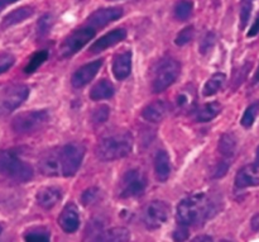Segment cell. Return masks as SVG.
I'll use <instances>...</instances> for the list:
<instances>
[{
	"label": "cell",
	"mask_w": 259,
	"mask_h": 242,
	"mask_svg": "<svg viewBox=\"0 0 259 242\" xmlns=\"http://www.w3.org/2000/svg\"><path fill=\"white\" fill-rule=\"evenodd\" d=\"M212 204L205 193H196L185 198L177 205V221L180 225L192 226L202 223L211 217Z\"/></svg>",
	"instance_id": "6da1fadb"
},
{
	"label": "cell",
	"mask_w": 259,
	"mask_h": 242,
	"mask_svg": "<svg viewBox=\"0 0 259 242\" xmlns=\"http://www.w3.org/2000/svg\"><path fill=\"white\" fill-rule=\"evenodd\" d=\"M133 136L129 132H115L100 139L96 146V156L101 161L124 159L133 150Z\"/></svg>",
	"instance_id": "7a4b0ae2"
},
{
	"label": "cell",
	"mask_w": 259,
	"mask_h": 242,
	"mask_svg": "<svg viewBox=\"0 0 259 242\" xmlns=\"http://www.w3.org/2000/svg\"><path fill=\"white\" fill-rule=\"evenodd\" d=\"M33 174L32 166L23 161L14 151H0V177L15 183H27L32 179Z\"/></svg>",
	"instance_id": "3957f363"
},
{
	"label": "cell",
	"mask_w": 259,
	"mask_h": 242,
	"mask_svg": "<svg viewBox=\"0 0 259 242\" xmlns=\"http://www.w3.org/2000/svg\"><path fill=\"white\" fill-rule=\"evenodd\" d=\"M181 66L179 61L174 58H164L157 66L154 71L153 81H152V90L153 93H162L172 85L179 78Z\"/></svg>",
	"instance_id": "277c9868"
},
{
	"label": "cell",
	"mask_w": 259,
	"mask_h": 242,
	"mask_svg": "<svg viewBox=\"0 0 259 242\" xmlns=\"http://www.w3.org/2000/svg\"><path fill=\"white\" fill-rule=\"evenodd\" d=\"M48 119L50 116L47 111L24 112L13 119L12 129L18 134L34 133L47 124Z\"/></svg>",
	"instance_id": "5b68a950"
},
{
	"label": "cell",
	"mask_w": 259,
	"mask_h": 242,
	"mask_svg": "<svg viewBox=\"0 0 259 242\" xmlns=\"http://www.w3.org/2000/svg\"><path fill=\"white\" fill-rule=\"evenodd\" d=\"M85 155V147L77 142H71L60 149L62 177H73L80 169V165Z\"/></svg>",
	"instance_id": "8992f818"
},
{
	"label": "cell",
	"mask_w": 259,
	"mask_h": 242,
	"mask_svg": "<svg viewBox=\"0 0 259 242\" xmlns=\"http://www.w3.org/2000/svg\"><path fill=\"white\" fill-rule=\"evenodd\" d=\"M96 30L93 27H86L80 28V29H76L75 32L71 33L63 43L61 45L60 48V56L62 58H67L73 56L75 53H77L81 48L85 47L89 42L94 38Z\"/></svg>",
	"instance_id": "52a82bcc"
},
{
	"label": "cell",
	"mask_w": 259,
	"mask_h": 242,
	"mask_svg": "<svg viewBox=\"0 0 259 242\" xmlns=\"http://www.w3.org/2000/svg\"><path fill=\"white\" fill-rule=\"evenodd\" d=\"M147 187V179L143 172L138 169H132L123 175L119 185V197L126 198L139 197L143 194Z\"/></svg>",
	"instance_id": "ba28073f"
},
{
	"label": "cell",
	"mask_w": 259,
	"mask_h": 242,
	"mask_svg": "<svg viewBox=\"0 0 259 242\" xmlns=\"http://www.w3.org/2000/svg\"><path fill=\"white\" fill-rule=\"evenodd\" d=\"M169 217V207L162 200H153L147 204L143 212V222L149 230L161 227Z\"/></svg>",
	"instance_id": "9c48e42d"
},
{
	"label": "cell",
	"mask_w": 259,
	"mask_h": 242,
	"mask_svg": "<svg viewBox=\"0 0 259 242\" xmlns=\"http://www.w3.org/2000/svg\"><path fill=\"white\" fill-rule=\"evenodd\" d=\"M29 95V88L25 85H13L3 93L0 98V111L2 113H10L15 111L18 107L25 101V99Z\"/></svg>",
	"instance_id": "30bf717a"
},
{
	"label": "cell",
	"mask_w": 259,
	"mask_h": 242,
	"mask_svg": "<svg viewBox=\"0 0 259 242\" xmlns=\"http://www.w3.org/2000/svg\"><path fill=\"white\" fill-rule=\"evenodd\" d=\"M104 60H96L93 61L90 63H86V65L81 66L77 71L72 75L71 79V84H72L73 88L80 89L83 88L85 85H88L91 80L96 76V74L99 73V70L103 66Z\"/></svg>",
	"instance_id": "8fae6325"
},
{
	"label": "cell",
	"mask_w": 259,
	"mask_h": 242,
	"mask_svg": "<svg viewBox=\"0 0 259 242\" xmlns=\"http://www.w3.org/2000/svg\"><path fill=\"white\" fill-rule=\"evenodd\" d=\"M123 15V9L119 7H111V8H103L89 17L88 25L93 28H103L108 25L109 23L114 22V20L119 19Z\"/></svg>",
	"instance_id": "7c38bea8"
},
{
	"label": "cell",
	"mask_w": 259,
	"mask_h": 242,
	"mask_svg": "<svg viewBox=\"0 0 259 242\" xmlns=\"http://www.w3.org/2000/svg\"><path fill=\"white\" fill-rule=\"evenodd\" d=\"M39 171L46 177H60L62 175V167H61V159H60V150L55 151H48L47 154L40 157L39 162Z\"/></svg>",
	"instance_id": "4fadbf2b"
},
{
	"label": "cell",
	"mask_w": 259,
	"mask_h": 242,
	"mask_svg": "<svg viewBox=\"0 0 259 242\" xmlns=\"http://www.w3.org/2000/svg\"><path fill=\"white\" fill-rule=\"evenodd\" d=\"M58 225L66 233H73L78 230L80 226V216L77 207L73 203H68L61 212L58 217Z\"/></svg>",
	"instance_id": "5bb4252c"
},
{
	"label": "cell",
	"mask_w": 259,
	"mask_h": 242,
	"mask_svg": "<svg viewBox=\"0 0 259 242\" xmlns=\"http://www.w3.org/2000/svg\"><path fill=\"white\" fill-rule=\"evenodd\" d=\"M125 37L126 30L124 29V28H116V29L110 30V32H108L106 34H104L103 37L99 38L98 41H95V42L91 45L90 51L93 53L101 52V51L106 50V48L109 47H113L116 43L121 42Z\"/></svg>",
	"instance_id": "9a60e30c"
},
{
	"label": "cell",
	"mask_w": 259,
	"mask_h": 242,
	"mask_svg": "<svg viewBox=\"0 0 259 242\" xmlns=\"http://www.w3.org/2000/svg\"><path fill=\"white\" fill-rule=\"evenodd\" d=\"M132 71V52L123 51L115 55L113 61V74L116 80H124L131 75Z\"/></svg>",
	"instance_id": "2e32d148"
},
{
	"label": "cell",
	"mask_w": 259,
	"mask_h": 242,
	"mask_svg": "<svg viewBox=\"0 0 259 242\" xmlns=\"http://www.w3.org/2000/svg\"><path fill=\"white\" fill-rule=\"evenodd\" d=\"M37 203L45 210L55 207L62 198V190L57 187H45L38 190Z\"/></svg>",
	"instance_id": "e0dca14e"
},
{
	"label": "cell",
	"mask_w": 259,
	"mask_h": 242,
	"mask_svg": "<svg viewBox=\"0 0 259 242\" xmlns=\"http://www.w3.org/2000/svg\"><path fill=\"white\" fill-rule=\"evenodd\" d=\"M131 232L125 227H113L94 236L93 242H129Z\"/></svg>",
	"instance_id": "ac0fdd59"
},
{
	"label": "cell",
	"mask_w": 259,
	"mask_h": 242,
	"mask_svg": "<svg viewBox=\"0 0 259 242\" xmlns=\"http://www.w3.org/2000/svg\"><path fill=\"white\" fill-rule=\"evenodd\" d=\"M235 187L238 189H245L249 187H259V177L257 169L253 165H247L237 172L235 177Z\"/></svg>",
	"instance_id": "d6986e66"
},
{
	"label": "cell",
	"mask_w": 259,
	"mask_h": 242,
	"mask_svg": "<svg viewBox=\"0 0 259 242\" xmlns=\"http://www.w3.org/2000/svg\"><path fill=\"white\" fill-rule=\"evenodd\" d=\"M154 174L158 182H166L171 175V160L164 150H159L154 156Z\"/></svg>",
	"instance_id": "ffe728a7"
},
{
	"label": "cell",
	"mask_w": 259,
	"mask_h": 242,
	"mask_svg": "<svg viewBox=\"0 0 259 242\" xmlns=\"http://www.w3.org/2000/svg\"><path fill=\"white\" fill-rule=\"evenodd\" d=\"M167 114V104L163 100H156L153 103H149L148 106L144 107L142 111V117L146 121L152 122V123H158L163 121Z\"/></svg>",
	"instance_id": "44dd1931"
},
{
	"label": "cell",
	"mask_w": 259,
	"mask_h": 242,
	"mask_svg": "<svg viewBox=\"0 0 259 242\" xmlns=\"http://www.w3.org/2000/svg\"><path fill=\"white\" fill-rule=\"evenodd\" d=\"M33 12H34V10H33L32 7H20L18 8V9L12 10V12L8 13L4 17L2 25L4 28H8L12 27V25L14 24H18V23L23 22V20H25L27 18L32 17Z\"/></svg>",
	"instance_id": "7402d4cb"
},
{
	"label": "cell",
	"mask_w": 259,
	"mask_h": 242,
	"mask_svg": "<svg viewBox=\"0 0 259 242\" xmlns=\"http://www.w3.org/2000/svg\"><path fill=\"white\" fill-rule=\"evenodd\" d=\"M115 94V88L113 84L108 80H100L91 88L90 98L93 100H104V99H110Z\"/></svg>",
	"instance_id": "603a6c76"
},
{
	"label": "cell",
	"mask_w": 259,
	"mask_h": 242,
	"mask_svg": "<svg viewBox=\"0 0 259 242\" xmlns=\"http://www.w3.org/2000/svg\"><path fill=\"white\" fill-rule=\"evenodd\" d=\"M238 141L233 133H224L219 140V151L227 160L232 159L237 152Z\"/></svg>",
	"instance_id": "cb8c5ba5"
},
{
	"label": "cell",
	"mask_w": 259,
	"mask_h": 242,
	"mask_svg": "<svg viewBox=\"0 0 259 242\" xmlns=\"http://www.w3.org/2000/svg\"><path fill=\"white\" fill-rule=\"evenodd\" d=\"M220 112H222V106L218 101H211V103H207L205 106H202L196 112V119L197 122L206 123V122H210L214 118H217L220 114Z\"/></svg>",
	"instance_id": "d4e9b609"
},
{
	"label": "cell",
	"mask_w": 259,
	"mask_h": 242,
	"mask_svg": "<svg viewBox=\"0 0 259 242\" xmlns=\"http://www.w3.org/2000/svg\"><path fill=\"white\" fill-rule=\"evenodd\" d=\"M176 106L180 111L189 112L196 106V93L194 89H184L176 98Z\"/></svg>",
	"instance_id": "484cf974"
},
{
	"label": "cell",
	"mask_w": 259,
	"mask_h": 242,
	"mask_svg": "<svg viewBox=\"0 0 259 242\" xmlns=\"http://www.w3.org/2000/svg\"><path fill=\"white\" fill-rule=\"evenodd\" d=\"M225 80H227V76H225V74H223V73L214 74V75H212L211 78L206 81V84H205L204 89H202V94H204L205 96L215 95V94H217L218 91L223 88Z\"/></svg>",
	"instance_id": "4316f807"
},
{
	"label": "cell",
	"mask_w": 259,
	"mask_h": 242,
	"mask_svg": "<svg viewBox=\"0 0 259 242\" xmlns=\"http://www.w3.org/2000/svg\"><path fill=\"white\" fill-rule=\"evenodd\" d=\"M48 58V51L47 50H42V51H38L35 52L32 57L29 58L28 61L27 66L24 67V73L25 74H33L34 71H37V68L39 66H42L43 63L47 61Z\"/></svg>",
	"instance_id": "83f0119b"
},
{
	"label": "cell",
	"mask_w": 259,
	"mask_h": 242,
	"mask_svg": "<svg viewBox=\"0 0 259 242\" xmlns=\"http://www.w3.org/2000/svg\"><path fill=\"white\" fill-rule=\"evenodd\" d=\"M258 114H259V100L255 101V103L250 104V106L245 109L244 114H243L242 121H240L242 126L245 127V128H249V127H252Z\"/></svg>",
	"instance_id": "f1b7e54d"
},
{
	"label": "cell",
	"mask_w": 259,
	"mask_h": 242,
	"mask_svg": "<svg viewBox=\"0 0 259 242\" xmlns=\"http://www.w3.org/2000/svg\"><path fill=\"white\" fill-rule=\"evenodd\" d=\"M192 3L189 0H180L175 7V17L180 20H186L192 13Z\"/></svg>",
	"instance_id": "f546056e"
},
{
	"label": "cell",
	"mask_w": 259,
	"mask_h": 242,
	"mask_svg": "<svg viewBox=\"0 0 259 242\" xmlns=\"http://www.w3.org/2000/svg\"><path fill=\"white\" fill-rule=\"evenodd\" d=\"M25 242H50V233L43 228H34L25 233Z\"/></svg>",
	"instance_id": "4dcf8cb0"
},
{
	"label": "cell",
	"mask_w": 259,
	"mask_h": 242,
	"mask_svg": "<svg viewBox=\"0 0 259 242\" xmlns=\"http://www.w3.org/2000/svg\"><path fill=\"white\" fill-rule=\"evenodd\" d=\"M254 0H242L240 3V28H244L249 20Z\"/></svg>",
	"instance_id": "1f68e13d"
},
{
	"label": "cell",
	"mask_w": 259,
	"mask_h": 242,
	"mask_svg": "<svg viewBox=\"0 0 259 242\" xmlns=\"http://www.w3.org/2000/svg\"><path fill=\"white\" fill-rule=\"evenodd\" d=\"M109 114H110V108L108 106H100L94 109L91 118H93L94 123L101 124L108 121Z\"/></svg>",
	"instance_id": "d6a6232c"
},
{
	"label": "cell",
	"mask_w": 259,
	"mask_h": 242,
	"mask_svg": "<svg viewBox=\"0 0 259 242\" xmlns=\"http://www.w3.org/2000/svg\"><path fill=\"white\" fill-rule=\"evenodd\" d=\"M194 34H195L194 27H192V25H189V27L184 28V29L177 34L175 42H176L177 46H185L189 42H191L192 38H194Z\"/></svg>",
	"instance_id": "836d02e7"
},
{
	"label": "cell",
	"mask_w": 259,
	"mask_h": 242,
	"mask_svg": "<svg viewBox=\"0 0 259 242\" xmlns=\"http://www.w3.org/2000/svg\"><path fill=\"white\" fill-rule=\"evenodd\" d=\"M51 25H52V17L50 14H45L42 18L39 19L37 24V30H38V36L39 37H43V36L47 34L51 29Z\"/></svg>",
	"instance_id": "e575fe53"
},
{
	"label": "cell",
	"mask_w": 259,
	"mask_h": 242,
	"mask_svg": "<svg viewBox=\"0 0 259 242\" xmlns=\"http://www.w3.org/2000/svg\"><path fill=\"white\" fill-rule=\"evenodd\" d=\"M15 62V57L10 53H0V75L7 73Z\"/></svg>",
	"instance_id": "d590c367"
},
{
	"label": "cell",
	"mask_w": 259,
	"mask_h": 242,
	"mask_svg": "<svg viewBox=\"0 0 259 242\" xmlns=\"http://www.w3.org/2000/svg\"><path fill=\"white\" fill-rule=\"evenodd\" d=\"M98 194H99L98 188H89V189H86L85 192L82 193V195H81L82 204L88 205L90 204V203H93L94 200L96 199V197H98Z\"/></svg>",
	"instance_id": "8d00e7d4"
},
{
	"label": "cell",
	"mask_w": 259,
	"mask_h": 242,
	"mask_svg": "<svg viewBox=\"0 0 259 242\" xmlns=\"http://www.w3.org/2000/svg\"><path fill=\"white\" fill-rule=\"evenodd\" d=\"M214 43H215V34L214 33H207V34L205 36L204 40L201 41V45H200V52L206 53L207 51L211 50Z\"/></svg>",
	"instance_id": "74e56055"
},
{
	"label": "cell",
	"mask_w": 259,
	"mask_h": 242,
	"mask_svg": "<svg viewBox=\"0 0 259 242\" xmlns=\"http://www.w3.org/2000/svg\"><path fill=\"white\" fill-rule=\"evenodd\" d=\"M187 238H189V230H187V226L180 225L174 232L175 242H185Z\"/></svg>",
	"instance_id": "f35d334b"
},
{
	"label": "cell",
	"mask_w": 259,
	"mask_h": 242,
	"mask_svg": "<svg viewBox=\"0 0 259 242\" xmlns=\"http://www.w3.org/2000/svg\"><path fill=\"white\" fill-rule=\"evenodd\" d=\"M228 170H229V162H228V160L227 161L219 162V164L217 165V167H215V171L214 174H212V177H214L215 179H220V178L227 175Z\"/></svg>",
	"instance_id": "ab89813d"
},
{
	"label": "cell",
	"mask_w": 259,
	"mask_h": 242,
	"mask_svg": "<svg viewBox=\"0 0 259 242\" xmlns=\"http://www.w3.org/2000/svg\"><path fill=\"white\" fill-rule=\"evenodd\" d=\"M258 33H259V13L257 18H255L254 23H253L252 28H250V30L248 32V37H254V36H257Z\"/></svg>",
	"instance_id": "60d3db41"
},
{
	"label": "cell",
	"mask_w": 259,
	"mask_h": 242,
	"mask_svg": "<svg viewBox=\"0 0 259 242\" xmlns=\"http://www.w3.org/2000/svg\"><path fill=\"white\" fill-rule=\"evenodd\" d=\"M191 242H214V241H212V238L210 237V236L201 235V236H197V237H195Z\"/></svg>",
	"instance_id": "b9f144b4"
},
{
	"label": "cell",
	"mask_w": 259,
	"mask_h": 242,
	"mask_svg": "<svg viewBox=\"0 0 259 242\" xmlns=\"http://www.w3.org/2000/svg\"><path fill=\"white\" fill-rule=\"evenodd\" d=\"M15 2H18V0H0V8H5V7H8V5H10V4H14Z\"/></svg>",
	"instance_id": "7bdbcfd3"
},
{
	"label": "cell",
	"mask_w": 259,
	"mask_h": 242,
	"mask_svg": "<svg viewBox=\"0 0 259 242\" xmlns=\"http://www.w3.org/2000/svg\"><path fill=\"white\" fill-rule=\"evenodd\" d=\"M253 166L255 167V169H259V146L257 149V154H255V160H254V164H253Z\"/></svg>",
	"instance_id": "ee69618b"
},
{
	"label": "cell",
	"mask_w": 259,
	"mask_h": 242,
	"mask_svg": "<svg viewBox=\"0 0 259 242\" xmlns=\"http://www.w3.org/2000/svg\"><path fill=\"white\" fill-rule=\"evenodd\" d=\"M258 81H259V66H258L257 71H255V75H254V78H253V83H254V84H257Z\"/></svg>",
	"instance_id": "f6af8a7d"
},
{
	"label": "cell",
	"mask_w": 259,
	"mask_h": 242,
	"mask_svg": "<svg viewBox=\"0 0 259 242\" xmlns=\"http://www.w3.org/2000/svg\"><path fill=\"white\" fill-rule=\"evenodd\" d=\"M3 232V227H2V226H0V233H2Z\"/></svg>",
	"instance_id": "bcb514c9"
},
{
	"label": "cell",
	"mask_w": 259,
	"mask_h": 242,
	"mask_svg": "<svg viewBox=\"0 0 259 242\" xmlns=\"http://www.w3.org/2000/svg\"><path fill=\"white\" fill-rule=\"evenodd\" d=\"M0 12H2V8H0Z\"/></svg>",
	"instance_id": "7dc6e473"
},
{
	"label": "cell",
	"mask_w": 259,
	"mask_h": 242,
	"mask_svg": "<svg viewBox=\"0 0 259 242\" xmlns=\"http://www.w3.org/2000/svg\"><path fill=\"white\" fill-rule=\"evenodd\" d=\"M224 242H229V241H224Z\"/></svg>",
	"instance_id": "c3c4849f"
}]
</instances>
